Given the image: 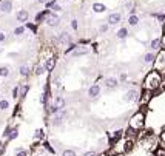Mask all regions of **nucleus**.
Wrapping results in <instances>:
<instances>
[{
	"label": "nucleus",
	"instance_id": "f257e3e1",
	"mask_svg": "<svg viewBox=\"0 0 165 156\" xmlns=\"http://www.w3.org/2000/svg\"><path fill=\"white\" fill-rule=\"evenodd\" d=\"M162 84V76H161V71H150L147 74V77L143 79V90H148V91H153L156 88H159Z\"/></svg>",
	"mask_w": 165,
	"mask_h": 156
},
{
	"label": "nucleus",
	"instance_id": "f03ea898",
	"mask_svg": "<svg viewBox=\"0 0 165 156\" xmlns=\"http://www.w3.org/2000/svg\"><path fill=\"white\" fill-rule=\"evenodd\" d=\"M143 119H145V114L142 111L134 113L131 116V119H130V128H131V130H141L143 127Z\"/></svg>",
	"mask_w": 165,
	"mask_h": 156
},
{
	"label": "nucleus",
	"instance_id": "7ed1b4c3",
	"mask_svg": "<svg viewBox=\"0 0 165 156\" xmlns=\"http://www.w3.org/2000/svg\"><path fill=\"white\" fill-rule=\"evenodd\" d=\"M154 70L156 71H164L165 70V48L159 51V54L154 57Z\"/></svg>",
	"mask_w": 165,
	"mask_h": 156
},
{
	"label": "nucleus",
	"instance_id": "20e7f679",
	"mask_svg": "<svg viewBox=\"0 0 165 156\" xmlns=\"http://www.w3.org/2000/svg\"><path fill=\"white\" fill-rule=\"evenodd\" d=\"M63 108H65V99L62 98V96H57L56 99H54V102L51 104V107H50V113L51 114H56V113L62 111Z\"/></svg>",
	"mask_w": 165,
	"mask_h": 156
},
{
	"label": "nucleus",
	"instance_id": "39448f33",
	"mask_svg": "<svg viewBox=\"0 0 165 156\" xmlns=\"http://www.w3.org/2000/svg\"><path fill=\"white\" fill-rule=\"evenodd\" d=\"M43 22L48 25V26H51V28H54V26H57L59 25V22H60V19H59V16L56 14V12H53V11H50L46 14V17H45V20Z\"/></svg>",
	"mask_w": 165,
	"mask_h": 156
},
{
	"label": "nucleus",
	"instance_id": "423d86ee",
	"mask_svg": "<svg viewBox=\"0 0 165 156\" xmlns=\"http://www.w3.org/2000/svg\"><path fill=\"white\" fill-rule=\"evenodd\" d=\"M0 11L3 14H9L12 11V2L11 0H0Z\"/></svg>",
	"mask_w": 165,
	"mask_h": 156
},
{
	"label": "nucleus",
	"instance_id": "0eeeda50",
	"mask_svg": "<svg viewBox=\"0 0 165 156\" xmlns=\"http://www.w3.org/2000/svg\"><path fill=\"white\" fill-rule=\"evenodd\" d=\"M16 19H17V22H20V23H26L30 20V12L26 9H20V11H17Z\"/></svg>",
	"mask_w": 165,
	"mask_h": 156
},
{
	"label": "nucleus",
	"instance_id": "6e6552de",
	"mask_svg": "<svg viewBox=\"0 0 165 156\" xmlns=\"http://www.w3.org/2000/svg\"><path fill=\"white\" fill-rule=\"evenodd\" d=\"M57 42H59L60 45H70V43H71V36L68 34L66 31H63V32H60V34H59Z\"/></svg>",
	"mask_w": 165,
	"mask_h": 156
},
{
	"label": "nucleus",
	"instance_id": "1a4fd4ad",
	"mask_svg": "<svg viewBox=\"0 0 165 156\" xmlns=\"http://www.w3.org/2000/svg\"><path fill=\"white\" fill-rule=\"evenodd\" d=\"M100 94V87L97 85V84H94V85H91L90 87V90H88V96H90L91 99H96Z\"/></svg>",
	"mask_w": 165,
	"mask_h": 156
},
{
	"label": "nucleus",
	"instance_id": "9d476101",
	"mask_svg": "<svg viewBox=\"0 0 165 156\" xmlns=\"http://www.w3.org/2000/svg\"><path fill=\"white\" fill-rule=\"evenodd\" d=\"M120 20H122V16L119 12H113V14L108 16V25H117Z\"/></svg>",
	"mask_w": 165,
	"mask_h": 156
},
{
	"label": "nucleus",
	"instance_id": "9b49d317",
	"mask_svg": "<svg viewBox=\"0 0 165 156\" xmlns=\"http://www.w3.org/2000/svg\"><path fill=\"white\" fill-rule=\"evenodd\" d=\"M51 9H43V11H40V12H37L36 14V19H34V22H36V25H39V23H42L43 20H45V17H46V14L50 12Z\"/></svg>",
	"mask_w": 165,
	"mask_h": 156
},
{
	"label": "nucleus",
	"instance_id": "f8f14e48",
	"mask_svg": "<svg viewBox=\"0 0 165 156\" xmlns=\"http://www.w3.org/2000/svg\"><path fill=\"white\" fill-rule=\"evenodd\" d=\"M56 62H57L56 57H48L46 62L43 64V65H45V70H46V71H53L54 66H56Z\"/></svg>",
	"mask_w": 165,
	"mask_h": 156
},
{
	"label": "nucleus",
	"instance_id": "ddd939ff",
	"mask_svg": "<svg viewBox=\"0 0 165 156\" xmlns=\"http://www.w3.org/2000/svg\"><path fill=\"white\" fill-rule=\"evenodd\" d=\"M85 54H88V48H86V46H76V50L73 51V56L74 57L85 56Z\"/></svg>",
	"mask_w": 165,
	"mask_h": 156
},
{
	"label": "nucleus",
	"instance_id": "4468645a",
	"mask_svg": "<svg viewBox=\"0 0 165 156\" xmlns=\"http://www.w3.org/2000/svg\"><path fill=\"white\" fill-rule=\"evenodd\" d=\"M137 96H139V93H137L136 90H130V91H127V94H125V100H136L137 99Z\"/></svg>",
	"mask_w": 165,
	"mask_h": 156
},
{
	"label": "nucleus",
	"instance_id": "2eb2a0df",
	"mask_svg": "<svg viewBox=\"0 0 165 156\" xmlns=\"http://www.w3.org/2000/svg\"><path fill=\"white\" fill-rule=\"evenodd\" d=\"M93 11H94V12H105V11H107V6H105L104 3L96 2V3H93Z\"/></svg>",
	"mask_w": 165,
	"mask_h": 156
},
{
	"label": "nucleus",
	"instance_id": "dca6fc26",
	"mask_svg": "<svg viewBox=\"0 0 165 156\" xmlns=\"http://www.w3.org/2000/svg\"><path fill=\"white\" fill-rule=\"evenodd\" d=\"M19 73H20V76H23V77H28L30 74H31V68L28 65H22L19 68Z\"/></svg>",
	"mask_w": 165,
	"mask_h": 156
},
{
	"label": "nucleus",
	"instance_id": "f3484780",
	"mask_svg": "<svg viewBox=\"0 0 165 156\" xmlns=\"http://www.w3.org/2000/svg\"><path fill=\"white\" fill-rule=\"evenodd\" d=\"M19 98H25L26 96V93H28L30 90V85L28 84H23V85H19Z\"/></svg>",
	"mask_w": 165,
	"mask_h": 156
},
{
	"label": "nucleus",
	"instance_id": "a211bd4d",
	"mask_svg": "<svg viewBox=\"0 0 165 156\" xmlns=\"http://www.w3.org/2000/svg\"><path fill=\"white\" fill-rule=\"evenodd\" d=\"M45 71L46 70H45V65L43 64H37L36 66H34V74H36V76H42Z\"/></svg>",
	"mask_w": 165,
	"mask_h": 156
},
{
	"label": "nucleus",
	"instance_id": "6ab92c4d",
	"mask_svg": "<svg viewBox=\"0 0 165 156\" xmlns=\"http://www.w3.org/2000/svg\"><path fill=\"white\" fill-rule=\"evenodd\" d=\"M63 116H65V111L56 113V116H54V119H53V124H54V125H60V124H62V119H63Z\"/></svg>",
	"mask_w": 165,
	"mask_h": 156
},
{
	"label": "nucleus",
	"instance_id": "aec40b11",
	"mask_svg": "<svg viewBox=\"0 0 165 156\" xmlns=\"http://www.w3.org/2000/svg\"><path fill=\"white\" fill-rule=\"evenodd\" d=\"M150 99H151V91H148V90H143V93H142V98H141V102H142V104H147Z\"/></svg>",
	"mask_w": 165,
	"mask_h": 156
},
{
	"label": "nucleus",
	"instance_id": "412c9836",
	"mask_svg": "<svg viewBox=\"0 0 165 156\" xmlns=\"http://www.w3.org/2000/svg\"><path fill=\"white\" fill-rule=\"evenodd\" d=\"M25 25H20V26H16V28H14V31H12V32H14V36H23L25 34Z\"/></svg>",
	"mask_w": 165,
	"mask_h": 156
},
{
	"label": "nucleus",
	"instance_id": "4be33fe9",
	"mask_svg": "<svg viewBox=\"0 0 165 156\" xmlns=\"http://www.w3.org/2000/svg\"><path fill=\"white\" fill-rule=\"evenodd\" d=\"M150 46H151V50H154V51L161 50V39H153V40H151V43H150Z\"/></svg>",
	"mask_w": 165,
	"mask_h": 156
},
{
	"label": "nucleus",
	"instance_id": "5701e85b",
	"mask_svg": "<svg viewBox=\"0 0 165 156\" xmlns=\"http://www.w3.org/2000/svg\"><path fill=\"white\" fill-rule=\"evenodd\" d=\"M105 85H107L108 88H116V87H117V80H116L114 77H108V79L105 80Z\"/></svg>",
	"mask_w": 165,
	"mask_h": 156
},
{
	"label": "nucleus",
	"instance_id": "b1692460",
	"mask_svg": "<svg viewBox=\"0 0 165 156\" xmlns=\"http://www.w3.org/2000/svg\"><path fill=\"white\" fill-rule=\"evenodd\" d=\"M17 136H19V130L17 128H11V131H9V134L6 138H8V141H14Z\"/></svg>",
	"mask_w": 165,
	"mask_h": 156
},
{
	"label": "nucleus",
	"instance_id": "393cba45",
	"mask_svg": "<svg viewBox=\"0 0 165 156\" xmlns=\"http://www.w3.org/2000/svg\"><path fill=\"white\" fill-rule=\"evenodd\" d=\"M154 54L153 53H147L145 54V57H143V62H145V64H151V62H154Z\"/></svg>",
	"mask_w": 165,
	"mask_h": 156
},
{
	"label": "nucleus",
	"instance_id": "a878e982",
	"mask_svg": "<svg viewBox=\"0 0 165 156\" xmlns=\"http://www.w3.org/2000/svg\"><path fill=\"white\" fill-rule=\"evenodd\" d=\"M128 23L131 25V26L139 25V19H137V16H136V14H131V16H130V19H128Z\"/></svg>",
	"mask_w": 165,
	"mask_h": 156
},
{
	"label": "nucleus",
	"instance_id": "bb28decb",
	"mask_svg": "<svg viewBox=\"0 0 165 156\" xmlns=\"http://www.w3.org/2000/svg\"><path fill=\"white\" fill-rule=\"evenodd\" d=\"M8 76H9L8 66H0V77H8Z\"/></svg>",
	"mask_w": 165,
	"mask_h": 156
},
{
	"label": "nucleus",
	"instance_id": "cd10ccee",
	"mask_svg": "<svg viewBox=\"0 0 165 156\" xmlns=\"http://www.w3.org/2000/svg\"><path fill=\"white\" fill-rule=\"evenodd\" d=\"M9 108V102L6 99H2L0 100V111H5V110H8Z\"/></svg>",
	"mask_w": 165,
	"mask_h": 156
},
{
	"label": "nucleus",
	"instance_id": "c85d7f7f",
	"mask_svg": "<svg viewBox=\"0 0 165 156\" xmlns=\"http://www.w3.org/2000/svg\"><path fill=\"white\" fill-rule=\"evenodd\" d=\"M23 25H25V28L31 30V31L34 32V34L37 32V25H36V23H30V22H26V23H23Z\"/></svg>",
	"mask_w": 165,
	"mask_h": 156
},
{
	"label": "nucleus",
	"instance_id": "c756f323",
	"mask_svg": "<svg viewBox=\"0 0 165 156\" xmlns=\"http://www.w3.org/2000/svg\"><path fill=\"white\" fill-rule=\"evenodd\" d=\"M128 36V30L127 28H120L119 31H117V37L119 39H125Z\"/></svg>",
	"mask_w": 165,
	"mask_h": 156
},
{
	"label": "nucleus",
	"instance_id": "7c9ffc66",
	"mask_svg": "<svg viewBox=\"0 0 165 156\" xmlns=\"http://www.w3.org/2000/svg\"><path fill=\"white\" fill-rule=\"evenodd\" d=\"M43 136H45V133H43V130H40V128L36 131V134H34V138H36V139H43Z\"/></svg>",
	"mask_w": 165,
	"mask_h": 156
},
{
	"label": "nucleus",
	"instance_id": "2f4dec72",
	"mask_svg": "<svg viewBox=\"0 0 165 156\" xmlns=\"http://www.w3.org/2000/svg\"><path fill=\"white\" fill-rule=\"evenodd\" d=\"M76 46H77V45H76V43H70V45H68V48L65 50V53H66V54H70V53H73V51L76 50Z\"/></svg>",
	"mask_w": 165,
	"mask_h": 156
},
{
	"label": "nucleus",
	"instance_id": "473e14b6",
	"mask_svg": "<svg viewBox=\"0 0 165 156\" xmlns=\"http://www.w3.org/2000/svg\"><path fill=\"white\" fill-rule=\"evenodd\" d=\"M19 91H20V90H19V85L12 88V98H14L16 100H17V98H19Z\"/></svg>",
	"mask_w": 165,
	"mask_h": 156
},
{
	"label": "nucleus",
	"instance_id": "72a5a7b5",
	"mask_svg": "<svg viewBox=\"0 0 165 156\" xmlns=\"http://www.w3.org/2000/svg\"><path fill=\"white\" fill-rule=\"evenodd\" d=\"M62 156H77V155H76L74 150H65L63 153H62Z\"/></svg>",
	"mask_w": 165,
	"mask_h": 156
},
{
	"label": "nucleus",
	"instance_id": "f704fd0d",
	"mask_svg": "<svg viewBox=\"0 0 165 156\" xmlns=\"http://www.w3.org/2000/svg\"><path fill=\"white\" fill-rule=\"evenodd\" d=\"M71 28L74 31H77L79 30V23H77V20H71Z\"/></svg>",
	"mask_w": 165,
	"mask_h": 156
},
{
	"label": "nucleus",
	"instance_id": "c9c22d12",
	"mask_svg": "<svg viewBox=\"0 0 165 156\" xmlns=\"http://www.w3.org/2000/svg\"><path fill=\"white\" fill-rule=\"evenodd\" d=\"M54 3H57L56 0H50V2H46V3H45V5H46V9H51Z\"/></svg>",
	"mask_w": 165,
	"mask_h": 156
},
{
	"label": "nucleus",
	"instance_id": "e433bc0d",
	"mask_svg": "<svg viewBox=\"0 0 165 156\" xmlns=\"http://www.w3.org/2000/svg\"><path fill=\"white\" fill-rule=\"evenodd\" d=\"M156 156H165V148H157V150H156Z\"/></svg>",
	"mask_w": 165,
	"mask_h": 156
},
{
	"label": "nucleus",
	"instance_id": "4c0bfd02",
	"mask_svg": "<svg viewBox=\"0 0 165 156\" xmlns=\"http://www.w3.org/2000/svg\"><path fill=\"white\" fill-rule=\"evenodd\" d=\"M16 156H28V152L20 148V150H17V155H16Z\"/></svg>",
	"mask_w": 165,
	"mask_h": 156
},
{
	"label": "nucleus",
	"instance_id": "58836bf2",
	"mask_svg": "<svg viewBox=\"0 0 165 156\" xmlns=\"http://www.w3.org/2000/svg\"><path fill=\"white\" fill-rule=\"evenodd\" d=\"M51 9H53V12H59V11H62V8H60V6H59L57 3H54Z\"/></svg>",
	"mask_w": 165,
	"mask_h": 156
},
{
	"label": "nucleus",
	"instance_id": "ea45409f",
	"mask_svg": "<svg viewBox=\"0 0 165 156\" xmlns=\"http://www.w3.org/2000/svg\"><path fill=\"white\" fill-rule=\"evenodd\" d=\"M5 40H6V34H5L3 31H0V43H3Z\"/></svg>",
	"mask_w": 165,
	"mask_h": 156
},
{
	"label": "nucleus",
	"instance_id": "a19ab883",
	"mask_svg": "<svg viewBox=\"0 0 165 156\" xmlns=\"http://www.w3.org/2000/svg\"><path fill=\"white\" fill-rule=\"evenodd\" d=\"M9 131H11V127L8 125V127H6V128H5V131H3V136L6 138V136H8V134H9Z\"/></svg>",
	"mask_w": 165,
	"mask_h": 156
},
{
	"label": "nucleus",
	"instance_id": "79ce46f5",
	"mask_svg": "<svg viewBox=\"0 0 165 156\" xmlns=\"http://www.w3.org/2000/svg\"><path fill=\"white\" fill-rule=\"evenodd\" d=\"M161 48H165V32H164V36L161 37Z\"/></svg>",
	"mask_w": 165,
	"mask_h": 156
},
{
	"label": "nucleus",
	"instance_id": "37998d69",
	"mask_svg": "<svg viewBox=\"0 0 165 156\" xmlns=\"http://www.w3.org/2000/svg\"><path fill=\"white\" fill-rule=\"evenodd\" d=\"M107 30H108V23H105V25L100 26V32H107Z\"/></svg>",
	"mask_w": 165,
	"mask_h": 156
},
{
	"label": "nucleus",
	"instance_id": "c03bdc74",
	"mask_svg": "<svg viewBox=\"0 0 165 156\" xmlns=\"http://www.w3.org/2000/svg\"><path fill=\"white\" fill-rule=\"evenodd\" d=\"M84 156H96V153H94V152H88V153H85Z\"/></svg>",
	"mask_w": 165,
	"mask_h": 156
},
{
	"label": "nucleus",
	"instance_id": "a18cd8bd",
	"mask_svg": "<svg viewBox=\"0 0 165 156\" xmlns=\"http://www.w3.org/2000/svg\"><path fill=\"white\" fill-rule=\"evenodd\" d=\"M161 141H162V142H165V131H162V133H161Z\"/></svg>",
	"mask_w": 165,
	"mask_h": 156
},
{
	"label": "nucleus",
	"instance_id": "49530a36",
	"mask_svg": "<svg viewBox=\"0 0 165 156\" xmlns=\"http://www.w3.org/2000/svg\"><path fill=\"white\" fill-rule=\"evenodd\" d=\"M127 79V74H120V80H125Z\"/></svg>",
	"mask_w": 165,
	"mask_h": 156
},
{
	"label": "nucleus",
	"instance_id": "de8ad7c7",
	"mask_svg": "<svg viewBox=\"0 0 165 156\" xmlns=\"http://www.w3.org/2000/svg\"><path fill=\"white\" fill-rule=\"evenodd\" d=\"M48 0H37V3H46Z\"/></svg>",
	"mask_w": 165,
	"mask_h": 156
},
{
	"label": "nucleus",
	"instance_id": "09e8293b",
	"mask_svg": "<svg viewBox=\"0 0 165 156\" xmlns=\"http://www.w3.org/2000/svg\"><path fill=\"white\" fill-rule=\"evenodd\" d=\"M2 148H3V142L0 141V150H2Z\"/></svg>",
	"mask_w": 165,
	"mask_h": 156
},
{
	"label": "nucleus",
	"instance_id": "8fccbe9b",
	"mask_svg": "<svg viewBox=\"0 0 165 156\" xmlns=\"http://www.w3.org/2000/svg\"><path fill=\"white\" fill-rule=\"evenodd\" d=\"M65 2H70V0H65Z\"/></svg>",
	"mask_w": 165,
	"mask_h": 156
}]
</instances>
